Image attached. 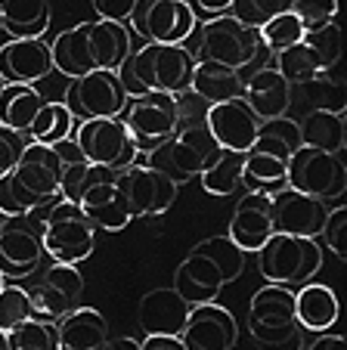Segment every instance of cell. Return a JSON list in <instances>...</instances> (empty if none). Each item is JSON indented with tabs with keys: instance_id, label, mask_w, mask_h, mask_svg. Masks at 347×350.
<instances>
[{
	"instance_id": "obj_1",
	"label": "cell",
	"mask_w": 347,
	"mask_h": 350,
	"mask_svg": "<svg viewBox=\"0 0 347 350\" xmlns=\"http://www.w3.org/2000/svg\"><path fill=\"white\" fill-rule=\"evenodd\" d=\"M133 53L131 28L121 22H78L75 28H66L53 38L50 56H53V72L66 75V78H81L87 72H118Z\"/></svg>"
},
{
	"instance_id": "obj_37",
	"label": "cell",
	"mask_w": 347,
	"mask_h": 350,
	"mask_svg": "<svg viewBox=\"0 0 347 350\" xmlns=\"http://www.w3.org/2000/svg\"><path fill=\"white\" fill-rule=\"evenodd\" d=\"M7 344L10 350H60V344H56V323L28 317L7 332Z\"/></svg>"
},
{
	"instance_id": "obj_19",
	"label": "cell",
	"mask_w": 347,
	"mask_h": 350,
	"mask_svg": "<svg viewBox=\"0 0 347 350\" xmlns=\"http://www.w3.org/2000/svg\"><path fill=\"white\" fill-rule=\"evenodd\" d=\"M0 72L16 84H38L53 75L50 44L44 38H10L0 46Z\"/></svg>"
},
{
	"instance_id": "obj_32",
	"label": "cell",
	"mask_w": 347,
	"mask_h": 350,
	"mask_svg": "<svg viewBox=\"0 0 347 350\" xmlns=\"http://www.w3.org/2000/svg\"><path fill=\"white\" fill-rule=\"evenodd\" d=\"M198 183H202V189L208 192V196H220V198L233 196V192L242 186V155L239 152H220L202 171Z\"/></svg>"
},
{
	"instance_id": "obj_29",
	"label": "cell",
	"mask_w": 347,
	"mask_h": 350,
	"mask_svg": "<svg viewBox=\"0 0 347 350\" xmlns=\"http://www.w3.org/2000/svg\"><path fill=\"white\" fill-rule=\"evenodd\" d=\"M0 19L10 38H44L50 25L47 0H0Z\"/></svg>"
},
{
	"instance_id": "obj_7",
	"label": "cell",
	"mask_w": 347,
	"mask_h": 350,
	"mask_svg": "<svg viewBox=\"0 0 347 350\" xmlns=\"http://www.w3.org/2000/svg\"><path fill=\"white\" fill-rule=\"evenodd\" d=\"M198 59L220 62L227 68H248L261 56V38L257 28L239 22L236 16H211L198 25Z\"/></svg>"
},
{
	"instance_id": "obj_8",
	"label": "cell",
	"mask_w": 347,
	"mask_h": 350,
	"mask_svg": "<svg viewBox=\"0 0 347 350\" xmlns=\"http://www.w3.org/2000/svg\"><path fill=\"white\" fill-rule=\"evenodd\" d=\"M285 186L298 192L320 198V202H338L347 192V165L341 152H320V149H295V155L288 159Z\"/></svg>"
},
{
	"instance_id": "obj_22",
	"label": "cell",
	"mask_w": 347,
	"mask_h": 350,
	"mask_svg": "<svg viewBox=\"0 0 347 350\" xmlns=\"http://www.w3.org/2000/svg\"><path fill=\"white\" fill-rule=\"evenodd\" d=\"M242 99L248 103V109L257 115V121H273L285 118L288 106H292V84L270 68H257L242 87Z\"/></svg>"
},
{
	"instance_id": "obj_16",
	"label": "cell",
	"mask_w": 347,
	"mask_h": 350,
	"mask_svg": "<svg viewBox=\"0 0 347 350\" xmlns=\"http://www.w3.org/2000/svg\"><path fill=\"white\" fill-rule=\"evenodd\" d=\"M205 127L211 131L214 143L220 146L223 152L245 155L251 149V143L257 139L261 121H257V115L248 109V103L239 96V99L214 103V106L205 109Z\"/></svg>"
},
{
	"instance_id": "obj_41",
	"label": "cell",
	"mask_w": 347,
	"mask_h": 350,
	"mask_svg": "<svg viewBox=\"0 0 347 350\" xmlns=\"http://www.w3.org/2000/svg\"><path fill=\"white\" fill-rule=\"evenodd\" d=\"M28 317H34L28 291L22 285H3L0 288V332H10Z\"/></svg>"
},
{
	"instance_id": "obj_20",
	"label": "cell",
	"mask_w": 347,
	"mask_h": 350,
	"mask_svg": "<svg viewBox=\"0 0 347 350\" xmlns=\"http://www.w3.org/2000/svg\"><path fill=\"white\" fill-rule=\"evenodd\" d=\"M223 276L208 258L202 254L190 252L183 260H180L177 273H174V285L170 288L177 291L190 307H198V304H214L220 301V291H223Z\"/></svg>"
},
{
	"instance_id": "obj_31",
	"label": "cell",
	"mask_w": 347,
	"mask_h": 350,
	"mask_svg": "<svg viewBox=\"0 0 347 350\" xmlns=\"http://www.w3.org/2000/svg\"><path fill=\"white\" fill-rule=\"evenodd\" d=\"M75 124H78V118L66 109V103H44L40 112H38V118H34V124L28 127L25 137L34 139V143L53 146V143H60V139L72 137Z\"/></svg>"
},
{
	"instance_id": "obj_12",
	"label": "cell",
	"mask_w": 347,
	"mask_h": 350,
	"mask_svg": "<svg viewBox=\"0 0 347 350\" xmlns=\"http://www.w3.org/2000/svg\"><path fill=\"white\" fill-rule=\"evenodd\" d=\"M298 329L295 319V288L288 285H264L248 301V332L257 344H276Z\"/></svg>"
},
{
	"instance_id": "obj_50",
	"label": "cell",
	"mask_w": 347,
	"mask_h": 350,
	"mask_svg": "<svg viewBox=\"0 0 347 350\" xmlns=\"http://www.w3.org/2000/svg\"><path fill=\"white\" fill-rule=\"evenodd\" d=\"M190 7L205 16H223V13H229L233 0H190Z\"/></svg>"
},
{
	"instance_id": "obj_21",
	"label": "cell",
	"mask_w": 347,
	"mask_h": 350,
	"mask_svg": "<svg viewBox=\"0 0 347 350\" xmlns=\"http://www.w3.org/2000/svg\"><path fill=\"white\" fill-rule=\"evenodd\" d=\"M190 304L174 288H152L140 297L137 323L146 335H180Z\"/></svg>"
},
{
	"instance_id": "obj_13",
	"label": "cell",
	"mask_w": 347,
	"mask_h": 350,
	"mask_svg": "<svg viewBox=\"0 0 347 350\" xmlns=\"http://www.w3.org/2000/svg\"><path fill=\"white\" fill-rule=\"evenodd\" d=\"M115 183H118L121 196L127 198L131 217H158L177 202V183L164 177L162 171H155L152 165L133 161L131 167L118 171Z\"/></svg>"
},
{
	"instance_id": "obj_45",
	"label": "cell",
	"mask_w": 347,
	"mask_h": 350,
	"mask_svg": "<svg viewBox=\"0 0 347 350\" xmlns=\"http://www.w3.org/2000/svg\"><path fill=\"white\" fill-rule=\"evenodd\" d=\"M310 93L313 109H329V112H344V87L338 81L329 78H313L310 84H304Z\"/></svg>"
},
{
	"instance_id": "obj_24",
	"label": "cell",
	"mask_w": 347,
	"mask_h": 350,
	"mask_svg": "<svg viewBox=\"0 0 347 350\" xmlns=\"http://www.w3.org/2000/svg\"><path fill=\"white\" fill-rule=\"evenodd\" d=\"M105 341H109V325L93 307H75L62 319H56L60 350H103Z\"/></svg>"
},
{
	"instance_id": "obj_36",
	"label": "cell",
	"mask_w": 347,
	"mask_h": 350,
	"mask_svg": "<svg viewBox=\"0 0 347 350\" xmlns=\"http://www.w3.org/2000/svg\"><path fill=\"white\" fill-rule=\"evenodd\" d=\"M251 146L257 149H267V152L279 155V159H292L295 149H301V137H298V121L288 118H273V121H261V131L257 139Z\"/></svg>"
},
{
	"instance_id": "obj_30",
	"label": "cell",
	"mask_w": 347,
	"mask_h": 350,
	"mask_svg": "<svg viewBox=\"0 0 347 350\" xmlns=\"http://www.w3.org/2000/svg\"><path fill=\"white\" fill-rule=\"evenodd\" d=\"M285 174H288V161L267 152V149L251 146L248 152L242 155V186L251 192L282 189L285 186Z\"/></svg>"
},
{
	"instance_id": "obj_11",
	"label": "cell",
	"mask_w": 347,
	"mask_h": 350,
	"mask_svg": "<svg viewBox=\"0 0 347 350\" xmlns=\"http://www.w3.org/2000/svg\"><path fill=\"white\" fill-rule=\"evenodd\" d=\"M127 22L146 44H183L196 31V10L186 0H137Z\"/></svg>"
},
{
	"instance_id": "obj_38",
	"label": "cell",
	"mask_w": 347,
	"mask_h": 350,
	"mask_svg": "<svg viewBox=\"0 0 347 350\" xmlns=\"http://www.w3.org/2000/svg\"><path fill=\"white\" fill-rule=\"evenodd\" d=\"M304 31L307 28L301 25L295 13H282V16H273L270 22H264L257 28V38H261V46H267L270 53H282L288 46H295L304 40Z\"/></svg>"
},
{
	"instance_id": "obj_46",
	"label": "cell",
	"mask_w": 347,
	"mask_h": 350,
	"mask_svg": "<svg viewBox=\"0 0 347 350\" xmlns=\"http://www.w3.org/2000/svg\"><path fill=\"white\" fill-rule=\"evenodd\" d=\"M25 143L28 139L22 137V133L10 131V127H0V177H7V174L16 167V161H19Z\"/></svg>"
},
{
	"instance_id": "obj_4",
	"label": "cell",
	"mask_w": 347,
	"mask_h": 350,
	"mask_svg": "<svg viewBox=\"0 0 347 350\" xmlns=\"http://www.w3.org/2000/svg\"><path fill=\"white\" fill-rule=\"evenodd\" d=\"M223 149L214 143L211 131L205 127V121H183L177 127V133L170 139H164L158 149L149 152V161L155 171H162L164 177H170L174 183H186V180H198L202 171L220 155Z\"/></svg>"
},
{
	"instance_id": "obj_26",
	"label": "cell",
	"mask_w": 347,
	"mask_h": 350,
	"mask_svg": "<svg viewBox=\"0 0 347 350\" xmlns=\"http://www.w3.org/2000/svg\"><path fill=\"white\" fill-rule=\"evenodd\" d=\"M242 87L245 81L236 68H227L220 62H208V59H196V66H192L190 93L198 96L202 103H208V106L227 103V99H239Z\"/></svg>"
},
{
	"instance_id": "obj_15",
	"label": "cell",
	"mask_w": 347,
	"mask_h": 350,
	"mask_svg": "<svg viewBox=\"0 0 347 350\" xmlns=\"http://www.w3.org/2000/svg\"><path fill=\"white\" fill-rule=\"evenodd\" d=\"M177 338L186 350H233L239 341V325L236 317L214 301L190 307V317Z\"/></svg>"
},
{
	"instance_id": "obj_3",
	"label": "cell",
	"mask_w": 347,
	"mask_h": 350,
	"mask_svg": "<svg viewBox=\"0 0 347 350\" xmlns=\"http://www.w3.org/2000/svg\"><path fill=\"white\" fill-rule=\"evenodd\" d=\"M192 66L196 56L183 44H143L127 56V62L118 68L127 93H186L190 90Z\"/></svg>"
},
{
	"instance_id": "obj_39",
	"label": "cell",
	"mask_w": 347,
	"mask_h": 350,
	"mask_svg": "<svg viewBox=\"0 0 347 350\" xmlns=\"http://www.w3.org/2000/svg\"><path fill=\"white\" fill-rule=\"evenodd\" d=\"M304 44L313 50L322 75H326L329 68L338 66V59H341V28H338V22H329V25H320V28H307V31H304Z\"/></svg>"
},
{
	"instance_id": "obj_10",
	"label": "cell",
	"mask_w": 347,
	"mask_h": 350,
	"mask_svg": "<svg viewBox=\"0 0 347 350\" xmlns=\"http://www.w3.org/2000/svg\"><path fill=\"white\" fill-rule=\"evenodd\" d=\"M72 139L90 165H103L112 171L131 167L140 155L121 118H84L75 124Z\"/></svg>"
},
{
	"instance_id": "obj_48",
	"label": "cell",
	"mask_w": 347,
	"mask_h": 350,
	"mask_svg": "<svg viewBox=\"0 0 347 350\" xmlns=\"http://www.w3.org/2000/svg\"><path fill=\"white\" fill-rule=\"evenodd\" d=\"M304 335H307V332L298 325V329L292 332L288 338H282V341H276V344H257V347H261V350H304V347H307V338H304Z\"/></svg>"
},
{
	"instance_id": "obj_47",
	"label": "cell",
	"mask_w": 347,
	"mask_h": 350,
	"mask_svg": "<svg viewBox=\"0 0 347 350\" xmlns=\"http://www.w3.org/2000/svg\"><path fill=\"white\" fill-rule=\"evenodd\" d=\"M90 3H93V10H97L99 19L121 22V25H127L133 7H137V0H90Z\"/></svg>"
},
{
	"instance_id": "obj_6",
	"label": "cell",
	"mask_w": 347,
	"mask_h": 350,
	"mask_svg": "<svg viewBox=\"0 0 347 350\" xmlns=\"http://www.w3.org/2000/svg\"><path fill=\"white\" fill-rule=\"evenodd\" d=\"M121 124L127 127L137 152L149 155L152 149L170 139L180 127V96L177 93H137L127 99Z\"/></svg>"
},
{
	"instance_id": "obj_57",
	"label": "cell",
	"mask_w": 347,
	"mask_h": 350,
	"mask_svg": "<svg viewBox=\"0 0 347 350\" xmlns=\"http://www.w3.org/2000/svg\"><path fill=\"white\" fill-rule=\"evenodd\" d=\"M186 3H190V0H186Z\"/></svg>"
},
{
	"instance_id": "obj_28",
	"label": "cell",
	"mask_w": 347,
	"mask_h": 350,
	"mask_svg": "<svg viewBox=\"0 0 347 350\" xmlns=\"http://www.w3.org/2000/svg\"><path fill=\"white\" fill-rule=\"evenodd\" d=\"M40 106H44V96H40L31 84L7 81L3 93H0V127H10V131L25 137L28 127H31L34 118H38Z\"/></svg>"
},
{
	"instance_id": "obj_54",
	"label": "cell",
	"mask_w": 347,
	"mask_h": 350,
	"mask_svg": "<svg viewBox=\"0 0 347 350\" xmlns=\"http://www.w3.org/2000/svg\"><path fill=\"white\" fill-rule=\"evenodd\" d=\"M3 87H7V78H3V72H0V93H3Z\"/></svg>"
},
{
	"instance_id": "obj_25",
	"label": "cell",
	"mask_w": 347,
	"mask_h": 350,
	"mask_svg": "<svg viewBox=\"0 0 347 350\" xmlns=\"http://www.w3.org/2000/svg\"><path fill=\"white\" fill-rule=\"evenodd\" d=\"M341 317V304L329 285L322 282H304L295 291V319L304 332H329Z\"/></svg>"
},
{
	"instance_id": "obj_35",
	"label": "cell",
	"mask_w": 347,
	"mask_h": 350,
	"mask_svg": "<svg viewBox=\"0 0 347 350\" xmlns=\"http://www.w3.org/2000/svg\"><path fill=\"white\" fill-rule=\"evenodd\" d=\"M118 171H112V167H103V165H90V161H75V165L62 167V183H60V196L66 202H75L78 205V198L84 196L90 186L97 183H105V180H115Z\"/></svg>"
},
{
	"instance_id": "obj_5",
	"label": "cell",
	"mask_w": 347,
	"mask_h": 350,
	"mask_svg": "<svg viewBox=\"0 0 347 350\" xmlns=\"http://www.w3.org/2000/svg\"><path fill=\"white\" fill-rule=\"evenodd\" d=\"M257 270L270 285L295 288L313 282V276L322 270V248L316 245V239L273 232L257 252Z\"/></svg>"
},
{
	"instance_id": "obj_44",
	"label": "cell",
	"mask_w": 347,
	"mask_h": 350,
	"mask_svg": "<svg viewBox=\"0 0 347 350\" xmlns=\"http://www.w3.org/2000/svg\"><path fill=\"white\" fill-rule=\"evenodd\" d=\"M344 232H347V208L344 205H335L329 208L326 214V224H322V242H326V248L335 254V258L344 260L347 258V248H344Z\"/></svg>"
},
{
	"instance_id": "obj_34",
	"label": "cell",
	"mask_w": 347,
	"mask_h": 350,
	"mask_svg": "<svg viewBox=\"0 0 347 350\" xmlns=\"http://www.w3.org/2000/svg\"><path fill=\"white\" fill-rule=\"evenodd\" d=\"M273 68L292 87H304V84H310L313 78H320V75H322V68H320V62H316L313 50H310L304 40H301V44H295V46H288V50H282V53H276V66Z\"/></svg>"
},
{
	"instance_id": "obj_52",
	"label": "cell",
	"mask_w": 347,
	"mask_h": 350,
	"mask_svg": "<svg viewBox=\"0 0 347 350\" xmlns=\"http://www.w3.org/2000/svg\"><path fill=\"white\" fill-rule=\"evenodd\" d=\"M103 350H140V341H133V338H112V341H105Z\"/></svg>"
},
{
	"instance_id": "obj_40",
	"label": "cell",
	"mask_w": 347,
	"mask_h": 350,
	"mask_svg": "<svg viewBox=\"0 0 347 350\" xmlns=\"http://www.w3.org/2000/svg\"><path fill=\"white\" fill-rule=\"evenodd\" d=\"M292 7H295V0H233L229 16H236L239 22H245L251 28H261L273 16L292 13Z\"/></svg>"
},
{
	"instance_id": "obj_53",
	"label": "cell",
	"mask_w": 347,
	"mask_h": 350,
	"mask_svg": "<svg viewBox=\"0 0 347 350\" xmlns=\"http://www.w3.org/2000/svg\"><path fill=\"white\" fill-rule=\"evenodd\" d=\"M0 350H10V344H7V332H0Z\"/></svg>"
},
{
	"instance_id": "obj_23",
	"label": "cell",
	"mask_w": 347,
	"mask_h": 350,
	"mask_svg": "<svg viewBox=\"0 0 347 350\" xmlns=\"http://www.w3.org/2000/svg\"><path fill=\"white\" fill-rule=\"evenodd\" d=\"M78 208L84 211V217L90 220L97 230L105 232H121L125 226H131V208H127V198L121 196L118 183L115 180H105L97 183L78 198Z\"/></svg>"
},
{
	"instance_id": "obj_49",
	"label": "cell",
	"mask_w": 347,
	"mask_h": 350,
	"mask_svg": "<svg viewBox=\"0 0 347 350\" xmlns=\"http://www.w3.org/2000/svg\"><path fill=\"white\" fill-rule=\"evenodd\" d=\"M140 350H186L180 344L177 335H146V341H140Z\"/></svg>"
},
{
	"instance_id": "obj_43",
	"label": "cell",
	"mask_w": 347,
	"mask_h": 350,
	"mask_svg": "<svg viewBox=\"0 0 347 350\" xmlns=\"http://www.w3.org/2000/svg\"><path fill=\"white\" fill-rule=\"evenodd\" d=\"M292 13L301 19L304 28H320L338 19V0H295Z\"/></svg>"
},
{
	"instance_id": "obj_51",
	"label": "cell",
	"mask_w": 347,
	"mask_h": 350,
	"mask_svg": "<svg viewBox=\"0 0 347 350\" xmlns=\"http://www.w3.org/2000/svg\"><path fill=\"white\" fill-rule=\"evenodd\" d=\"M307 350H347V341L341 335H332V332H320V338Z\"/></svg>"
},
{
	"instance_id": "obj_42",
	"label": "cell",
	"mask_w": 347,
	"mask_h": 350,
	"mask_svg": "<svg viewBox=\"0 0 347 350\" xmlns=\"http://www.w3.org/2000/svg\"><path fill=\"white\" fill-rule=\"evenodd\" d=\"M40 282H47L50 288H56L62 297H68L72 304L81 297V291H84V276L78 273L75 264H50Z\"/></svg>"
},
{
	"instance_id": "obj_33",
	"label": "cell",
	"mask_w": 347,
	"mask_h": 350,
	"mask_svg": "<svg viewBox=\"0 0 347 350\" xmlns=\"http://www.w3.org/2000/svg\"><path fill=\"white\" fill-rule=\"evenodd\" d=\"M192 252L202 254V258H208L211 264L220 270L223 282H236V279L242 276V270H245V252L229 236L202 239V242H198Z\"/></svg>"
},
{
	"instance_id": "obj_18",
	"label": "cell",
	"mask_w": 347,
	"mask_h": 350,
	"mask_svg": "<svg viewBox=\"0 0 347 350\" xmlns=\"http://www.w3.org/2000/svg\"><path fill=\"white\" fill-rule=\"evenodd\" d=\"M329 205L320 198L298 192L292 186H282L273 192V220H276V232L285 236H301V239H316L322 232L326 224Z\"/></svg>"
},
{
	"instance_id": "obj_17",
	"label": "cell",
	"mask_w": 347,
	"mask_h": 350,
	"mask_svg": "<svg viewBox=\"0 0 347 350\" xmlns=\"http://www.w3.org/2000/svg\"><path fill=\"white\" fill-rule=\"evenodd\" d=\"M276 232L273 220V192H245L229 217L227 236L242 248L245 254H257L261 245Z\"/></svg>"
},
{
	"instance_id": "obj_56",
	"label": "cell",
	"mask_w": 347,
	"mask_h": 350,
	"mask_svg": "<svg viewBox=\"0 0 347 350\" xmlns=\"http://www.w3.org/2000/svg\"><path fill=\"white\" fill-rule=\"evenodd\" d=\"M0 31H3V19H0Z\"/></svg>"
},
{
	"instance_id": "obj_55",
	"label": "cell",
	"mask_w": 347,
	"mask_h": 350,
	"mask_svg": "<svg viewBox=\"0 0 347 350\" xmlns=\"http://www.w3.org/2000/svg\"><path fill=\"white\" fill-rule=\"evenodd\" d=\"M3 285H7V276H3V273H0V288H3Z\"/></svg>"
},
{
	"instance_id": "obj_14",
	"label": "cell",
	"mask_w": 347,
	"mask_h": 350,
	"mask_svg": "<svg viewBox=\"0 0 347 350\" xmlns=\"http://www.w3.org/2000/svg\"><path fill=\"white\" fill-rule=\"evenodd\" d=\"M44 258L40 245V230L28 214L22 217H3L0 220V273L7 279H19L38 270Z\"/></svg>"
},
{
	"instance_id": "obj_9",
	"label": "cell",
	"mask_w": 347,
	"mask_h": 350,
	"mask_svg": "<svg viewBox=\"0 0 347 350\" xmlns=\"http://www.w3.org/2000/svg\"><path fill=\"white\" fill-rule=\"evenodd\" d=\"M127 99H131V93H127L121 75L99 68V72H87L81 78H72L62 103H66V109L75 118L84 121V118H121Z\"/></svg>"
},
{
	"instance_id": "obj_27",
	"label": "cell",
	"mask_w": 347,
	"mask_h": 350,
	"mask_svg": "<svg viewBox=\"0 0 347 350\" xmlns=\"http://www.w3.org/2000/svg\"><path fill=\"white\" fill-rule=\"evenodd\" d=\"M298 137H301V146H307V149H320V152H344V146H347L344 112L310 109V112L298 121Z\"/></svg>"
},
{
	"instance_id": "obj_2",
	"label": "cell",
	"mask_w": 347,
	"mask_h": 350,
	"mask_svg": "<svg viewBox=\"0 0 347 350\" xmlns=\"http://www.w3.org/2000/svg\"><path fill=\"white\" fill-rule=\"evenodd\" d=\"M28 217L38 224L44 254L53 264H75L87 260L97 245V226L84 217L75 202H66L62 196L50 198L44 205L31 208Z\"/></svg>"
}]
</instances>
